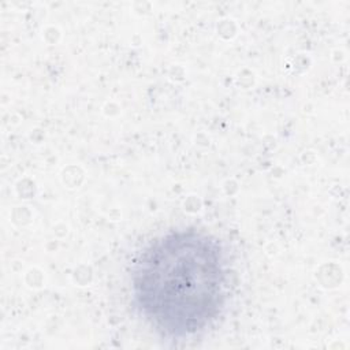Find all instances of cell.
<instances>
[{"label": "cell", "instance_id": "1", "mask_svg": "<svg viewBox=\"0 0 350 350\" xmlns=\"http://www.w3.org/2000/svg\"><path fill=\"white\" fill-rule=\"evenodd\" d=\"M219 243L197 230L171 231L153 241L133 271L141 314L168 336H189L215 320L226 299Z\"/></svg>", "mask_w": 350, "mask_h": 350}]
</instances>
